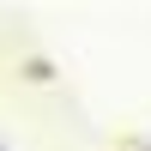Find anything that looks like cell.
I'll list each match as a JSON object with an SVG mask.
<instances>
[{
	"label": "cell",
	"instance_id": "cell-1",
	"mask_svg": "<svg viewBox=\"0 0 151 151\" xmlns=\"http://www.w3.org/2000/svg\"><path fill=\"white\" fill-rule=\"evenodd\" d=\"M24 73H30V85H48V73H55V67H48V60H24Z\"/></svg>",
	"mask_w": 151,
	"mask_h": 151
},
{
	"label": "cell",
	"instance_id": "cell-2",
	"mask_svg": "<svg viewBox=\"0 0 151 151\" xmlns=\"http://www.w3.org/2000/svg\"><path fill=\"white\" fill-rule=\"evenodd\" d=\"M0 151H6V145H0Z\"/></svg>",
	"mask_w": 151,
	"mask_h": 151
}]
</instances>
